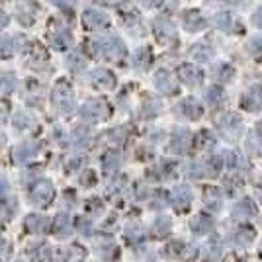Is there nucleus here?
I'll list each match as a JSON object with an SVG mask.
<instances>
[{"label":"nucleus","mask_w":262,"mask_h":262,"mask_svg":"<svg viewBox=\"0 0 262 262\" xmlns=\"http://www.w3.org/2000/svg\"><path fill=\"white\" fill-rule=\"evenodd\" d=\"M155 32H157L159 41H163V43H170V41L176 39V26H174V22H170L168 18H157V22H155Z\"/></svg>","instance_id":"obj_8"},{"label":"nucleus","mask_w":262,"mask_h":262,"mask_svg":"<svg viewBox=\"0 0 262 262\" xmlns=\"http://www.w3.org/2000/svg\"><path fill=\"white\" fill-rule=\"evenodd\" d=\"M233 77H235V69H233L231 65L223 63V65L217 67V78H219V80L229 82V80H233Z\"/></svg>","instance_id":"obj_20"},{"label":"nucleus","mask_w":262,"mask_h":262,"mask_svg":"<svg viewBox=\"0 0 262 262\" xmlns=\"http://www.w3.org/2000/svg\"><path fill=\"white\" fill-rule=\"evenodd\" d=\"M208 196H206V206H208L211 211H217L219 209V194L215 190H208L206 192Z\"/></svg>","instance_id":"obj_22"},{"label":"nucleus","mask_w":262,"mask_h":262,"mask_svg":"<svg viewBox=\"0 0 262 262\" xmlns=\"http://www.w3.org/2000/svg\"><path fill=\"white\" fill-rule=\"evenodd\" d=\"M256 196H258V200L262 202V186H258V188H256Z\"/></svg>","instance_id":"obj_28"},{"label":"nucleus","mask_w":262,"mask_h":262,"mask_svg":"<svg viewBox=\"0 0 262 262\" xmlns=\"http://www.w3.org/2000/svg\"><path fill=\"white\" fill-rule=\"evenodd\" d=\"M176 77H178V80H180L182 84H186V86L196 88L202 84L204 73H202L196 65H192V63H182V65L176 69Z\"/></svg>","instance_id":"obj_3"},{"label":"nucleus","mask_w":262,"mask_h":262,"mask_svg":"<svg viewBox=\"0 0 262 262\" xmlns=\"http://www.w3.org/2000/svg\"><path fill=\"white\" fill-rule=\"evenodd\" d=\"M254 229L252 227H249V225H241L239 231L235 233V243L237 245H249L251 241H254Z\"/></svg>","instance_id":"obj_18"},{"label":"nucleus","mask_w":262,"mask_h":262,"mask_svg":"<svg viewBox=\"0 0 262 262\" xmlns=\"http://www.w3.org/2000/svg\"><path fill=\"white\" fill-rule=\"evenodd\" d=\"M223 100V90L219 86H211L208 90V102H209V106H217L219 102Z\"/></svg>","instance_id":"obj_21"},{"label":"nucleus","mask_w":262,"mask_h":262,"mask_svg":"<svg viewBox=\"0 0 262 262\" xmlns=\"http://www.w3.org/2000/svg\"><path fill=\"white\" fill-rule=\"evenodd\" d=\"M190 57H192L196 63H209V61L213 59V49H211V45L198 43L190 49Z\"/></svg>","instance_id":"obj_13"},{"label":"nucleus","mask_w":262,"mask_h":262,"mask_svg":"<svg viewBox=\"0 0 262 262\" xmlns=\"http://www.w3.org/2000/svg\"><path fill=\"white\" fill-rule=\"evenodd\" d=\"M223 164H225L229 170H239V168L245 166V159H243L239 153H235V151H227L225 157H223Z\"/></svg>","instance_id":"obj_17"},{"label":"nucleus","mask_w":262,"mask_h":262,"mask_svg":"<svg viewBox=\"0 0 262 262\" xmlns=\"http://www.w3.org/2000/svg\"><path fill=\"white\" fill-rule=\"evenodd\" d=\"M206 26H208V22H206V18L202 16L200 10H186L182 14V28L186 32H202Z\"/></svg>","instance_id":"obj_6"},{"label":"nucleus","mask_w":262,"mask_h":262,"mask_svg":"<svg viewBox=\"0 0 262 262\" xmlns=\"http://www.w3.org/2000/svg\"><path fill=\"white\" fill-rule=\"evenodd\" d=\"M166 254L170 258H176V260L182 262H192L196 260L198 256V249L190 243H184V241H172L168 247H166Z\"/></svg>","instance_id":"obj_2"},{"label":"nucleus","mask_w":262,"mask_h":262,"mask_svg":"<svg viewBox=\"0 0 262 262\" xmlns=\"http://www.w3.org/2000/svg\"><path fill=\"white\" fill-rule=\"evenodd\" d=\"M190 229L194 235H208L209 231L213 229V219L209 217L208 213H200L190 221Z\"/></svg>","instance_id":"obj_11"},{"label":"nucleus","mask_w":262,"mask_h":262,"mask_svg":"<svg viewBox=\"0 0 262 262\" xmlns=\"http://www.w3.org/2000/svg\"><path fill=\"white\" fill-rule=\"evenodd\" d=\"M192 143H196L198 149H211V147L215 145V137H213V133H211V131L202 129L196 137H194V141Z\"/></svg>","instance_id":"obj_15"},{"label":"nucleus","mask_w":262,"mask_h":262,"mask_svg":"<svg viewBox=\"0 0 262 262\" xmlns=\"http://www.w3.org/2000/svg\"><path fill=\"white\" fill-rule=\"evenodd\" d=\"M217 129L221 131L227 139L235 141V139H239L241 131H243V120H241L237 114L227 112V114H223V116L217 118Z\"/></svg>","instance_id":"obj_1"},{"label":"nucleus","mask_w":262,"mask_h":262,"mask_svg":"<svg viewBox=\"0 0 262 262\" xmlns=\"http://www.w3.org/2000/svg\"><path fill=\"white\" fill-rule=\"evenodd\" d=\"M237 188H241V182L233 184V180H227V184H225V194H227V196H233Z\"/></svg>","instance_id":"obj_26"},{"label":"nucleus","mask_w":262,"mask_h":262,"mask_svg":"<svg viewBox=\"0 0 262 262\" xmlns=\"http://www.w3.org/2000/svg\"><path fill=\"white\" fill-rule=\"evenodd\" d=\"M221 2H227V4H239L243 0H221Z\"/></svg>","instance_id":"obj_29"},{"label":"nucleus","mask_w":262,"mask_h":262,"mask_svg":"<svg viewBox=\"0 0 262 262\" xmlns=\"http://www.w3.org/2000/svg\"><path fill=\"white\" fill-rule=\"evenodd\" d=\"M137 59H139V67H147L149 61H151V51L147 47H143V49L137 51Z\"/></svg>","instance_id":"obj_24"},{"label":"nucleus","mask_w":262,"mask_h":262,"mask_svg":"<svg viewBox=\"0 0 262 262\" xmlns=\"http://www.w3.org/2000/svg\"><path fill=\"white\" fill-rule=\"evenodd\" d=\"M176 112L186 120H200L204 114V108L196 98H184L176 106Z\"/></svg>","instance_id":"obj_5"},{"label":"nucleus","mask_w":262,"mask_h":262,"mask_svg":"<svg viewBox=\"0 0 262 262\" xmlns=\"http://www.w3.org/2000/svg\"><path fill=\"white\" fill-rule=\"evenodd\" d=\"M163 0H143V4L145 6H149V8H153V6H159Z\"/></svg>","instance_id":"obj_27"},{"label":"nucleus","mask_w":262,"mask_h":262,"mask_svg":"<svg viewBox=\"0 0 262 262\" xmlns=\"http://www.w3.org/2000/svg\"><path fill=\"white\" fill-rule=\"evenodd\" d=\"M252 24H254L258 30H262V6L260 8H256L254 14H252Z\"/></svg>","instance_id":"obj_25"},{"label":"nucleus","mask_w":262,"mask_h":262,"mask_svg":"<svg viewBox=\"0 0 262 262\" xmlns=\"http://www.w3.org/2000/svg\"><path fill=\"white\" fill-rule=\"evenodd\" d=\"M219 243H211L206 249V262H215L219 258Z\"/></svg>","instance_id":"obj_23"},{"label":"nucleus","mask_w":262,"mask_h":262,"mask_svg":"<svg viewBox=\"0 0 262 262\" xmlns=\"http://www.w3.org/2000/svg\"><path fill=\"white\" fill-rule=\"evenodd\" d=\"M192 141H194V137H192V133L184 127H180V129H176L172 133V143H170V147H172V151L178 155H186L190 151V147H192Z\"/></svg>","instance_id":"obj_4"},{"label":"nucleus","mask_w":262,"mask_h":262,"mask_svg":"<svg viewBox=\"0 0 262 262\" xmlns=\"http://www.w3.org/2000/svg\"><path fill=\"white\" fill-rule=\"evenodd\" d=\"M260 256H262V245H260Z\"/></svg>","instance_id":"obj_31"},{"label":"nucleus","mask_w":262,"mask_h":262,"mask_svg":"<svg viewBox=\"0 0 262 262\" xmlns=\"http://www.w3.org/2000/svg\"><path fill=\"white\" fill-rule=\"evenodd\" d=\"M256 133H258V135H262V121L256 125Z\"/></svg>","instance_id":"obj_30"},{"label":"nucleus","mask_w":262,"mask_h":262,"mask_svg":"<svg viewBox=\"0 0 262 262\" xmlns=\"http://www.w3.org/2000/svg\"><path fill=\"white\" fill-rule=\"evenodd\" d=\"M213 24H215V28L221 30V32H231L233 26H235V18H233L231 12H217L213 16Z\"/></svg>","instance_id":"obj_14"},{"label":"nucleus","mask_w":262,"mask_h":262,"mask_svg":"<svg viewBox=\"0 0 262 262\" xmlns=\"http://www.w3.org/2000/svg\"><path fill=\"white\" fill-rule=\"evenodd\" d=\"M155 229H157V235L159 237H166L170 229H172V221L168 217H159L157 219V223H155Z\"/></svg>","instance_id":"obj_19"},{"label":"nucleus","mask_w":262,"mask_h":262,"mask_svg":"<svg viewBox=\"0 0 262 262\" xmlns=\"http://www.w3.org/2000/svg\"><path fill=\"white\" fill-rule=\"evenodd\" d=\"M155 84L157 88L164 92V94H172L176 92V78L168 73V71H159L157 75H155Z\"/></svg>","instance_id":"obj_12"},{"label":"nucleus","mask_w":262,"mask_h":262,"mask_svg":"<svg viewBox=\"0 0 262 262\" xmlns=\"http://www.w3.org/2000/svg\"><path fill=\"white\" fill-rule=\"evenodd\" d=\"M190 204H192V192H190V188L184 184L178 186L174 190V194H172V206L178 211H186V209L190 208Z\"/></svg>","instance_id":"obj_10"},{"label":"nucleus","mask_w":262,"mask_h":262,"mask_svg":"<svg viewBox=\"0 0 262 262\" xmlns=\"http://www.w3.org/2000/svg\"><path fill=\"white\" fill-rule=\"evenodd\" d=\"M241 108L247 112H260L262 110V86H252L241 98Z\"/></svg>","instance_id":"obj_7"},{"label":"nucleus","mask_w":262,"mask_h":262,"mask_svg":"<svg viewBox=\"0 0 262 262\" xmlns=\"http://www.w3.org/2000/svg\"><path fill=\"white\" fill-rule=\"evenodd\" d=\"M223 159L221 157H209L206 164H204V174H209V176H219L221 174V170H223Z\"/></svg>","instance_id":"obj_16"},{"label":"nucleus","mask_w":262,"mask_h":262,"mask_svg":"<svg viewBox=\"0 0 262 262\" xmlns=\"http://www.w3.org/2000/svg\"><path fill=\"white\" fill-rule=\"evenodd\" d=\"M256 213H258V209H256V204L252 202L251 198H243L241 202L235 204V208H233V217H237V219L254 217Z\"/></svg>","instance_id":"obj_9"}]
</instances>
